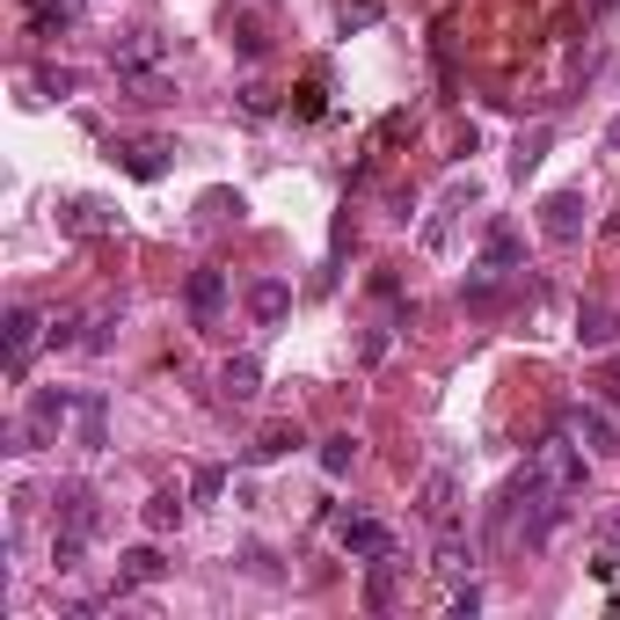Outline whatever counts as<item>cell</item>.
<instances>
[{
    "mask_svg": "<svg viewBox=\"0 0 620 620\" xmlns=\"http://www.w3.org/2000/svg\"><path fill=\"white\" fill-rule=\"evenodd\" d=\"M168 154H176V146H168V140H132V146H124V168H132V176H140V183H154V176H168Z\"/></svg>",
    "mask_w": 620,
    "mask_h": 620,
    "instance_id": "17",
    "label": "cell"
},
{
    "mask_svg": "<svg viewBox=\"0 0 620 620\" xmlns=\"http://www.w3.org/2000/svg\"><path fill=\"white\" fill-rule=\"evenodd\" d=\"M161 59H168V37L161 30H132L124 44H110V66L117 73H154Z\"/></svg>",
    "mask_w": 620,
    "mask_h": 620,
    "instance_id": "8",
    "label": "cell"
},
{
    "mask_svg": "<svg viewBox=\"0 0 620 620\" xmlns=\"http://www.w3.org/2000/svg\"><path fill=\"white\" fill-rule=\"evenodd\" d=\"M183 504H190V496H183V489H154V496H146V533H168V526H183Z\"/></svg>",
    "mask_w": 620,
    "mask_h": 620,
    "instance_id": "20",
    "label": "cell"
},
{
    "mask_svg": "<svg viewBox=\"0 0 620 620\" xmlns=\"http://www.w3.org/2000/svg\"><path fill=\"white\" fill-rule=\"evenodd\" d=\"M518 256H526L518 227H512V219H496V227L482 234V264H475V270H496V278H504V270H518Z\"/></svg>",
    "mask_w": 620,
    "mask_h": 620,
    "instance_id": "12",
    "label": "cell"
},
{
    "mask_svg": "<svg viewBox=\"0 0 620 620\" xmlns=\"http://www.w3.org/2000/svg\"><path fill=\"white\" fill-rule=\"evenodd\" d=\"M241 110H248V117H270V110H278V95H270L264 81H248V89H241Z\"/></svg>",
    "mask_w": 620,
    "mask_h": 620,
    "instance_id": "28",
    "label": "cell"
},
{
    "mask_svg": "<svg viewBox=\"0 0 620 620\" xmlns=\"http://www.w3.org/2000/svg\"><path fill=\"white\" fill-rule=\"evenodd\" d=\"M219 394H227V402H256V394H264V365H256V358H227V365H219Z\"/></svg>",
    "mask_w": 620,
    "mask_h": 620,
    "instance_id": "16",
    "label": "cell"
},
{
    "mask_svg": "<svg viewBox=\"0 0 620 620\" xmlns=\"http://www.w3.org/2000/svg\"><path fill=\"white\" fill-rule=\"evenodd\" d=\"M562 431H569V438H577V445H585L591 461H606V453H620V424H613V416H606L599 402H577V409H562Z\"/></svg>",
    "mask_w": 620,
    "mask_h": 620,
    "instance_id": "3",
    "label": "cell"
},
{
    "mask_svg": "<svg viewBox=\"0 0 620 620\" xmlns=\"http://www.w3.org/2000/svg\"><path fill=\"white\" fill-rule=\"evenodd\" d=\"M37 337H52V321L37 314V307H8V380H22V372H30Z\"/></svg>",
    "mask_w": 620,
    "mask_h": 620,
    "instance_id": "6",
    "label": "cell"
},
{
    "mask_svg": "<svg viewBox=\"0 0 620 620\" xmlns=\"http://www.w3.org/2000/svg\"><path fill=\"white\" fill-rule=\"evenodd\" d=\"M59 234H73V241H95V234H117V205H103V197H73L66 213H59Z\"/></svg>",
    "mask_w": 620,
    "mask_h": 620,
    "instance_id": "7",
    "label": "cell"
},
{
    "mask_svg": "<svg viewBox=\"0 0 620 620\" xmlns=\"http://www.w3.org/2000/svg\"><path fill=\"white\" fill-rule=\"evenodd\" d=\"M577 343H585V351H613L620 343V314L606 300H585L577 307Z\"/></svg>",
    "mask_w": 620,
    "mask_h": 620,
    "instance_id": "10",
    "label": "cell"
},
{
    "mask_svg": "<svg viewBox=\"0 0 620 620\" xmlns=\"http://www.w3.org/2000/svg\"><path fill=\"white\" fill-rule=\"evenodd\" d=\"M475 197H482V183H475V176H453V183H445V190H438V213L424 219V234H416V241H424L431 256H438V248L453 241V219H461L467 205H475Z\"/></svg>",
    "mask_w": 620,
    "mask_h": 620,
    "instance_id": "4",
    "label": "cell"
},
{
    "mask_svg": "<svg viewBox=\"0 0 620 620\" xmlns=\"http://www.w3.org/2000/svg\"><path fill=\"white\" fill-rule=\"evenodd\" d=\"M620 569V504L599 512V555H591V577H613Z\"/></svg>",
    "mask_w": 620,
    "mask_h": 620,
    "instance_id": "19",
    "label": "cell"
},
{
    "mask_svg": "<svg viewBox=\"0 0 620 620\" xmlns=\"http://www.w3.org/2000/svg\"><path fill=\"white\" fill-rule=\"evenodd\" d=\"M467 562H475V555H467L461 540H453V533H445V540H438V562H431V569H438L445 585H461V577H467Z\"/></svg>",
    "mask_w": 620,
    "mask_h": 620,
    "instance_id": "24",
    "label": "cell"
},
{
    "mask_svg": "<svg viewBox=\"0 0 620 620\" xmlns=\"http://www.w3.org/2000/svg\"><path fill=\"white\" fill-rule=\"evenodd\" d=\"M585 219H591L585 190H548V197H540V234H548V241H577Z\"/></svg>",
    "mask_w": 620,
    "mask_h": 620,
    "instance_id": "5",
    "label": "cell"
},
{
    "mask_svg": "<svg viewBox=\"0 0 620 620\" xmlns=\"http://www.w3.org/2000/svg\"><path fill=\"white\" fill-rule=\"evenodd\" d=\"M540 146H548V132H533V140H518V154H512V176L526 183L533 168H540Z\"/></svg>",
    "mask_w": 620,
    "mask_h": 620,
    "instance_id": "27",
    "label": "cell"
},
{
    "mask_svg": "<svg viewBox=\"0 0 620 620\" xmlns=\"http://www.w3.org/2000/svg\"><path fill=\"white\" fill-rule=\"evenodd\" d=\"M475 613H482V591L461 585V591H453V620H475Z\"/></svg>",
    "mask_w": 620,
    "mask_h": 620,
    "instance_id": "30",
    "label": "cell"
},
{
    "mask_svg": "<svg viewBox=\"0 0 620 620\" xmlns=\"http://www.w3.org/2000/svg\"><path fill=\"white\" fill-rule=\"evenodd\" d=\"M292 445H300V438H292V431H264V438L248 445V461H256V467H270V461H285Z\"/></svg>",
    "mask_w": 620,
    "mask_h": 620,
    "instance_id": "25",
    "label": "cell"
},
{
    "mask_svg": "<svg viewBox=\"0 0 620 620\" xmlns=\"http://www.w3.org/2000/svg\"><path fill=\"white\" fill-rule=\"evenodd\" d=\"M73 394L66 388H37L30 394V416H22V453H30V445H52L59 431H66V416H73Z\"/></svg>",
    "mask_w": 620,
    "mask_h": 620,
    "instance_id": "2",
    "label": "cell"
},
{
    "mask_svg": "<svg viewBox=\"0 0 620 620\" xmlns=\"http://www.w3.org/2000/svg\"><path fill=\"white\" fill-rule=\"evenodd\" d=\"M606 388H613V402H620V365H613V380H606Z\"/></svg>",
    "mask_w": 620,
    "mask_h": 620,
    "instance_id": "32",
    "label": "cell"
},
{
    "mask_svg": "<svg viewBox=\"0 0 620 620\" xmlns=\"http://www.w3.org/2000/svg\"><path fill=\"white\" fill-rule=\"evenodd\" d=\"M533 475L548 482L555 496H585V445L569 438V431H555V438L533 453Z\"/></svg>",
    "mask_w": 620,
    "mask_h": 620,
    "instance_id": "1",
    "label": "cell"
},
{
    "mask_svg": "<svg viewBox=\"0 0 620 620\" xmlns=\"http://www.w3.org/2000/svg\"><path fill=\"white\" fill-rule=\"evenodd\" d=\"M22 8H30V30L37 37H66L73 16H81V0H22Z\"/></svg>",
    "mask_w": 620,
    "mask_h": 620,
    "instance_id": "18",
    "label": "cell"
},
{
    "mask_svg": "<svg viewBox=\"0 0 620 620\" xmlns=\"http://www.w3.org/2000/svg\"><path fill=\"white\" fill-rule=\"evenodd\" d=\"M416 512H424L431 526H453V475H445V467L424 482V504H416Z\"/></svg>",
    "mask_w": 620,
    "mask_h": 620,
    "instance_id": "22",
    "label": "cell"
},
{
    "mask_svg": "<svg viewBox=\"0 0 620 620\" xmlns=\"http://www.w3.org/2000/svg\"><path fill=\"white\" fill-rule=\"evenodd\" d=\"M73 431H81V445H89V453H103V394H89V402L73 409Z\"/></svg>",
    "mask_w": 620,
    "mask_h": 620,
    "instance_id": "23",
    "label": "cell"
},
{
    "mask_svg": "<svg viewBox=\"0 0 620 620\" xmlns=\"http://www.w3.org/2000/svg\"><path fill=\"white\" fill-rule=\"evenodd\" d=\"M219 489H227V475H219V467H197V475H190V496H219Z\"/></svg>",
    "mask_w": 620,
    "mask_h": 620,
    "instance_id": "29",
    "label": "cell"
},
{
    "mask_svg": "<svg viewBox=\"0 0 620 620\" xmlns=\"http://www.w3.org/2000/svg\"><path fill=\"white\" fill-rule=\"evenodd\" d=\"M343 555H358V562H380V555H394V533L380 526V518H343Z\"/></svg>",
    "mask_w": 620,
    "mask_h": 620,
    "instance_id": "11",
    "label": "cell"
},
{
    "mask_svg": "<svg viewBox=\"0 0 620 620\" xmlns=\"http://www.w3.org/2000/svg\"><path fill=\"white\" fill-rule=\"evenodd\" d=\"M95 518H103L95 512V489L89 482H66V489H59V533H81V540H89Z\"/></svg>",
    "mask_w": 620,
    "mask_h": 620,
    "instance_id": "13",
    "label": "cell"
},
{
    "mask_svg": "<svg viewBox=\"0 0 620 620\" xmlns=\"http://www.w3.org/2000/svg\"><path fill=\"white\" fill-rule=\"evenodd\" d=\"M161 569H168V562H161V548H124L117 555V599H124V591L161 585Z\"/></svg>",
    "mask_w": 620,
    "mask_h": 620,
    "instance_id": "14",
    "label": "cell"
},
{
    "mask_svg": "<svg viewBox=\"0 0 620 620\" xmlns=\"http://www.w3.org/2000/svg\"><path fill=\"white\" fill-rule=\"evenodd\" d=\"M248 314L264 321V329L285 321V314H292V285H285V278H256V285H248Z\"/></svg>",
    "mask_w": 620,
    "mask_h": 620,
    "instance_id": "15",
    "label": "cell"
},
{
    "mask_svg": "<svg viewBox=\"0 0 620 620\" xmlns=\"http://www.w3.org/2000/svg\"><path fill=\"white\" fill-rule=\"evenodd\" d=\"M351 467H358V438H351V431H337V438H321V475H329V482H343Z\"/></svg>",
    "mask_w": 620,
    "mask_h": 620,
    "instance_id": "21",
    "label": "cell"
},
{
    "mask_svg": "<svg viewBox=\"0 0 620 620\" xmlns=\"http://www.w3.org/2000/svg\"><path fill=\"white\" fill-rule=\"evenodd\" d=\"M372 22H380V0H343L337 8V30L351 37V30H372Z\"/></svg>",
    "mask_w": 620,
    "mask_h": 620,
    "instance_id": "26",
    "label": "cell"
},
{
    "mask_svg": "<svg viewBox=\"0 0 620 620\" xmlns=\"http://www.w3.org/2000/svg\"><path fill=\"white\" fill-rule=\"evenodd\" d=\"M292 110H300V117H321V81H307V89H300V103H292Z\"/></svg>",
    "mask_w": 620,
    "mask_h": 620,
    "instance_id": "31",
    "label": "cell"
},
{
    "mask_svg": "<svg viewBox=\"0 0 620 620\" xmlns=\"http://www.w3.org/2000/svg\"><path fill=\"white\" fill-rule=\"evenodd\" d=\"M183 300H190L197 329H219V314H227V278H219V270H190V292H183Z\"/></svg>",
    "mask_w": 620,
    "mask_h": 620,
    "instance_id": "9",
    "label": "cell"
}]
</instances>
